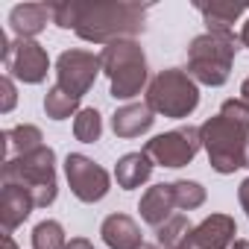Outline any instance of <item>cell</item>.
<instances>
[{
  "instance_id": "23",
  "label": "cell",
  "mask_w": 249,
  "mask_h": 249,
  "mask_svg": "<svg viewBox=\"0 0 249 249\" xmlns=\"http://www.w3.org/2000/svg\"><path fill=\"white\" fill-rule=\"evenodd\" d=\"M73 135L82 144L100 141V135H103V117H100L97 108H79V114L73 117Z\"/></svg>"
},
{
  "instance_id": "21",
  "label": "cell",
  "mask_w": 249,
  "mask_h": 249,
  "mask_svg": "<svg viewBox=\"0 0 249 249\" xmlns=\"http://www.w3.org/2000/svg\"><path fill=\"white\" fill-rule=\"evenodd\" d=\"M191 220L185 217V214H173L167 223H161L159 229H156V240H159V246H164V249H179V243L191 234Z\"/></svg>"
},
{
  "instance_id": "2",
  "label": "cell",
  "mask_w": 249,
  "mask_h": 249,
  "mask_svg": "<svg viewBox=\"0 0 249 249\" xmlns=\"http://www.w3.org/2000/svg\"><path fill=\"white\" fill-rule=\"evenodd\" d=\"M202 150L217 173L229 176L240 167H249V103L226 100L214 117L199 126Z\"/></svg>"
},
{
  "instance_id": "7",
  "label": "cell",
  "mask_w": 249,
  "mask_h": 249,
  "mask_svg": "<svg viewBox=\"0 0 249 249\" xmlns=\"http://www.w3.org/2000/svg\"><path fill=\"white\" fill-rule=\"evenodd\" d=\"M199 150H202L199 126H179V129H170L164 135H156L153 141L144 144V153L159 167H170V170L191 164Z\"/></svg>"
},
{
  "instance_id": "15",
  "label": "cell",
  "mask_w": 249,
  "mask_h": 249,
  "mask_svg": "<svg viewBox=\"0 0 249 249\" xmlns=\"http://www.w3.org/2000/svg\"><path fill=\"white\" fill-rule=\"evenodd\" d=\"M36 208V199L18 188V185H3V191H0V223H3V231L12 234Z\"/></svg>"
},
{
  "instance_id": "19",
  "label": "cell",
  "mask_w": 249,
  "mask_h": 249,
  "mask_svg": "<svg viewBox=\"0 0 249 249\" xmlns=\"http://www.w3.org/2000/svg\"><path fill=\"white\" fill-rule=\"evenodd\" d=\"M38 147H44V138H41V129L33 126V123H21V126H12L3 132V161L27 156Z\"/></svg>"
},
{
  "instance_id": "18",
  "label": "cell",
  "mask_w": 249,
  "mask_h": 249,
  "mask_svg": "<svg viewBox=\"0 0 249 249\" xmlns=\"http://www.w3.org/2000/svg\"><path fill=\"white\" fill-rule=\"evenodd\" d=\"M194 9L205 18V27L208 33H231V24L249 12V6L243 3H223V0H217V3H194Z\"/></svg>"
},
{
  "instance_id": "32",
  "label": "cell",
  "mask_w": 249,
  "mask_h": 249,
  "mask_svg": "<svg viewBox=\"0 0 249 249\" xmlns=\"http://www.w3.org/2000/svg\"><path fill=\"white\" fill-rule=\"evenodd\" d=\"M141 249H159V246H147V243H144V246H141Z\"/></svg>"
},
{
  "instance_id": "17",
  "label": "cell",
  "mask_w": 249,
  "mask_h": 249,
  "mask_svg": "<svg viewBox=\"0 0 249 249\" xmlns=\"http://www.w3.org/2000/svg\"><path fill=\"white\" fill-rule=\"evenodd\" d=\"M153 167H156V161H153L144 150H141V153H126L123 159H117V164H114L117 188H123V191L141 188V185L153 176Z\"/></svg>"
},
{
  "instance_id": "5",
  "label": "cell",
  "mask_w": 249,
  "mask_h": 249,
  "mask_svg": "<svg viewBox=\"0 0 249 249\" xmlns=\"http://www.w3.org/2000/svg\"><path fill=\"white\" fill-rule=\"evenodd\" d=\"M3 185H18L24 188L33 199L36 208H47L56 202L59 185H56V153L53 147H38L27 156H18L12 161H3Z\"/></svg>"
},
{
  "instance_id": "30",
  "label": "cell",
  "mask_w": 249,
  "mask_h": 249,
  "mask_svg": "<svg viewBox=\"0 0 249 249\" xmlns=\"http://www.w3.org/2000/svg\"><path fill=\"white\" fill-rule=\"evenodd\" d=\"M240 94H243V100L249 103V76H246V79L240 82Z\"/></svg>"
},
{
  "instance_id": "4",
  "label": "cell",
  "mask_w": 249,
  "mask_h": 249,
  "mask_svg": "<svg viewBox=\"0 0 249 249\" xmlns=\"http://www.w3.org/2000/svg\"><path fill=\"white\" fill-rule=\"evenodd\" d=\"M100 62H103V73L108 76V94L114 100H132L147 85L150 68H147L144 47L135 38H123L103 47Z\"/></svg>"
},
{
  "instance_id": "8",
  "label": "cell",
  "mask_w": 249,
  "mask_h": 249,
  "mask_svg": "<svg viewBox=\"0 0 249 249\" xmlns=\"http://www.w3.org/2000/svg\"><path fill=\"white\" fill-rule=\"evenodd\" d=\"M100 71H103L100 56H94L91 50L73 47V50H65V53L56 59V85H59L65 94L82 100V97L91 91V85L97 82Z\"/></svg>"
},
{
  "instance_id": "13",
  "label": "cell",
  "mask_w": 249,
  "mask_h": 249,
  "mask_svg": "<svg viewBox=\"0 0 249 249\" xmlns=\"http://www.w3.org/2000/svg\"><path fill=\"white\" fill-rule=\"evenodd\" d=\"M100 237L108 249H141L144 246L141 226L129 214H108L100 226Z\"/></svg>"
},
{
  "instance_id": "31",
  "label": "cell",
  "mask_w": 249,
  "mask_h": 249,
  "mask_svg": "<svg viewBox=\"0 0 249 249\" xmlns=\"http://www.w3.org/2000/svg\"><path fill=\"white\" fill-rule=\"evenodd\" d=\"M231 249H249V240H234Z\"/></svg>"
},
{
  "instance_id": "9",
  "label": "cell",
  "mask_w": 249,
  "mask_h": 249,
  "mask_svg": "<svg viewBox=\"0 0 249 249\" xmlns=\"http://www.w3.org/2000/svg\"><path fill=\"white\" fill-rule=\"evenodd\" d=\"M65 179L71 185V194L79 202H88V205L100 202L111 191V176L82 153H71L65 159Z\"/></svg>"
},
{
  "instance_id": "6",
  "label": "cell",
  "mask_w": 249,
  "mask_h": 249,
  "mask_svg": "<svg viewBox=\"0 0 249 249\" xmlns=\"http://www.w3.org/2000/svg\"><path fill=\"white\" fill-rule=\"evenodd\" d=\"M147 103L156 114H164L173 120L191 117L199 106L196 79L182 68H164L153 76V82L147 88Z\"/></svg>"
},
{
  "instance_id": "3",
  "label": "cell",
  "mask_w": 249,
  "mask_h": 249,
  "mask_svg": "<svg viewBox=\"0 0 249 249\" xmlns=\"http://www.w3.org/2000/svg\"><path fill=\"white\" fill-rule=\"evenodd\" d=\"M240 50V38L234 33H202L188 47V73L211 88H220L229 82L234 56Z\"/></svg>"
},
{
  "instance_id": "27",
  "label": "cell",
  "mask_w": 249,
  "mask_h": 249,
  "mask_svg": "<svg viewBox=\"0 0 249 249\" xmlns=\"http://www.w3.org/2000/svg\"><path fill=\"white\" fill-rule=\"evenodd\" d=\"M65 249H94V243H91V240H85V237H71Z\"/></svg>"
},
{
  "instance_id": "20",
  "label": "cell",
  "mask_w": 249,
  "mask_h": 249,
  "mask_svg": "<svg viewBox=\"0 0 249 249\" xmlns=\"http://www.w3.org/2000/svg\"><path fill=\"white\" fill-rule=\"evenodd\" d=\"M44 111H47V117L50 120H65V117H76L79 114V100L76 97H71V94H65L59 85H53V88H47V94H44Z\"/></svg>"
},
{
  "instance_id": "11",
  "label": "cell",
  "mask_w": 249,
  "mask_h": 249,
  "mask_svg": "<svg viewBox=\"0 0 249 249\" xmlns=\"http://www.w3.org/2000/svg\"><path fill=\"white\" fill-rule=\"evenodd\" d=\"M237 223L229 214H211L191 229V234L179 243V249H231L237 240Z\"/></svg>"
},
{
  "instance_id": "12",
  "label": "cell",
  "mask_w": 249,
  "mask_h": 249,
  "mask_svg": "<svg viewBox=\"0 0 249 249\" xmlns=\"http://www.w3.org/2000/svg\"><path fill=\"white\" fill-rule=\"evenodd\" d=\"M153 123L156 111L150 108V103H126L111 114V132L117 138H138L153 129Z\"/></svg>"
},
{
  "instance_id": "29",
  "label": "cell",
  "mask_w": 249,
  "mask_h": 249,
  "mask_svg": "<svg viewBox=\"0 0 249 249\" xmlns=\"http://www.w3.org/2000/svg\"><path fill=\"white\" fill-rule=\"evenodd\" d=\"M3 249H18V243L12 240V234H3Z\"/></svg>"
},
{
  "instance_id": "16",
  "label": "cell",
  "mask_w": 249,
  "mask_h": 249,
  "mask_svg": "<svg viewBox=\"0 0 249 249\" xmlns=\"http://www.w3.org/2000/svg\"><path fill=\"white\" fill-rule=\"evenodd\" d=\"M53 21V3H18L9 12V27L18 38H36Z\"/></svg>"
},
{
  "instance_id": "26",
  "label": "cell",
  "mask_w": 249,
  "mask_h": 249,
  "mask_svg": "<svg viewBox=\"0 0 249 249\" xmlns=\"http://www.w3.org/2000/svg\"><path fill=\"white\" fill-rule=\"evenodd\" d=\"M237 199H240V208H243L246 217H249V176L240 182V188H237Z\"/></svg>"
},
{
  "instance_id": "24",
  "label": "cell",
  "mask_w": 249,
  "mask_h": 249,
  "mask_svg": "<svg viewBox=\"0 0 249 249\" xmlns=\"http://www.w3.org/2000/svg\"><path fill=\"white\" fill-rule=\"evenodd\" d=\"M173 185V199H176V208L182 211H194L205 202V188L199 182H191V179H176L170 182Z\"/></svg>"
},
{
  "instance_id": "22",
  "label": "cell",
  "mask_w": 249,
  "mask_h": 249,
  "mask_svg": "<svg viewBox=\"0 0 249 249\" xmlns=\"http://www.w3.org/2000/svg\"><path fill=\"white\" fill-rule=\"evenodd\" d=\"M68 237L59 220H41L33 229V249H65Z\"/></svg>"
},
{
  "instance_id": "25",
  "label": "cell",
  "mask_w": 249,
  "mask_h": 249,
  "mask_svg": "<svg viewBox=\"0 0 249 249\" xmlns=\"http://www.w3.org/2000/svg\"><path fill=\"white\" fill-rule=\"evenodd\" d=\"M0 91H3V103H0V111H3V114H9V111L15 108V100H18L12 76H3V79H0Z\"/></svg>"
},
{
  "instance_id": "10",
  "label": "cell",
  "mask_w": 249,
  "mask_h": 249,
  "mask_svg": "<svg viewBox=\"0 0 249 249\" xmlns=\"http://www.w3.org/2000/svg\"><path fill=\"white\" fill-rule=\"evenodd\" d=\"M3 68H6V76H15L27 85H38L47 79L50 56L36 38H15L3 53Z\"/></svg>"
},
{
  "instance_id": "1",
  "label": "cell",
  "mask_w": 249,
  "mask_h": 249,
  "mask_svg": "<svg viewBox=\"0 0 249 249\" xmlns=\"http://www.w3.org/2000/svg\"><path fill=\"white\" fill-rule=\"evenodd\" d=\"M147 3H53V24L73 30L82 41L114 44L135 38L147 27Z\"/></svg>"
},
{
  "instance_id": "28",
  "label": "cell",
  "mask_w": 249,
  "mask_h": 249,
  "mask_svg": "<svg viewBox=\"0 0 249 249\" xmlns=\"http://www.w3.org/2000/svg\"><path fill=\"white\" fill-rule=\"evenodd\" d=\"M240 44H243V47H249V18H246V24L240 27Z\"/></svg>"
},
{
  "instance_id": "14",
  "label": "cell",
  "mask_w": 249,
  "mask_h": 249,
  "mask_svg": "<svg viewBox=\"0 0 249 249\" xmlns=\"http://www.w3.org/2000/svg\"><path fill=\"white\" fill-rule=\"evenodd\" d=\"M138 211H141V220L153 229H159L161 223H167L173 214H176V199H173V185H153L147 188V194L141 196L138 202Z\"/></svg>"
}]
</instances>
